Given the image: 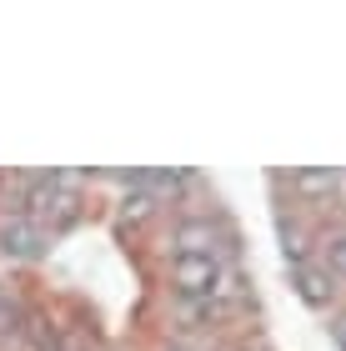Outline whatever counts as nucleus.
Instances as JSON below:
<instances>
[{
	"mask_svg": "<svg viewBox=\"0 0 346 351\" xmlns=\"http://www.w3.org/2000/svg\"><path fill=\"white\" fill-rule=\"evenodd\" d=\"M291 286L301 291L306 306H317V311L336 301V281L326 276V271H321L317 261H306V256H296V261H291Z\"/></svg>",
	"mask_w": 346,
	"mask_h": 351,
	"instance_id": "3",
	"label": "nucleus"
},
{
	"mask_svg": "<svg viewBox=\"0 0 346 351\" xmlns=\"http://www.w3.org/2000/svg\"><path fill=\"white\" fill-rule=\"evenodd\" d=\"M176 246L181 251H216V226L211 221H181L176 226Z\"/></svg>",
	"mask_w": 346,
	"mask_h": 351,
	"instance_id": "6",
	"label": "nucleus"
},
{
	"mask_svg": "<svg viewBox=\"0 0 346 351\" xmlns=\"http://www.w3.org/2000/svg\"><path fill=\"white\" fill-rule=\"evenodd\" d=\"M291 191L301 201H326V196H336V191H341V171H332V166L291 171Z\"/></svg>",
	"mask_w": 346,
	"mask_h": 351,
	"instance_id": "4",
	"label": "nucleus"
},
{
	"mask_svg": "<svg viewBox=\"0 0 346 351\" xmlns=\"http://www.w3.org/2000/svg\"><path fill=\"white\" fill-rule=\"evenodd\" d=\"M71 206H75V191H71V181L66 176H40L36 186L25 191V221H60V216H71Z\"/></svg>",
	"mask_w": 346,
	"mask_h": 351,
	"instance_id": "2",
	"label": "nucleus"
},
{
	"mask_svg": "<svg viewBox=\"0 0 346 351\" xmlns=\"http://www.w3.org/2000/svg\"><path fill=\"white\" fill-rule=\"evenodd\" d=\"M40 246H45V236H40V226L36 221H5L0 226V251L5 256H40Z\"/></svg>",
	"mask_w": 346,
	"mask_h": 351,
	"instance_id": "5",
	"label": "nucleus"
},
{
	"mask_svg": "<svg viewBox=\"0 0 346 351\" xmlns=\"http://www.w3.org/2000/svg\"><path fill=\"white\" fill-rule=\"evenodd\" d=\"M317 266H321L332 281L346 276V231H332V236L321 241V261H317Z\"/></svg>",
	"mask_w": 346,
	"mask_h": 351,
	"instance_id": "7",
	"label": "nucleus"
},
{
	"mask_svg": "<svg viewBox=\"0 0 346 351\" xmlns=\"http://www.w3.org/2000/svg\"><path fill=\"white\" fill-rule=\"evenodd\" d=\"M171 286H176L181 301L211 306V301L226 291V261L216 256V251H176V256H171Z\"/></svg>",
	"mask_w": 346,
	"mask_h": 351,
	"instance_id": "1",
	"label": "nucleus"
},
{
	"mask_svg": "<svg viewBox=\"0 0 346 351\" xmlns=\"http://www.w3.org/2000/svg\"><path fill=\"white\" fill-rule=\"evenodd\" d=\"M10 351H51V346H45V341H30V337H21V341H15Z\"/></svg>",
	"mask_w": 346,
	"mask_h": 351,
	"instance_id": "8",
	"label": "nucleus"
}]
</instances>
